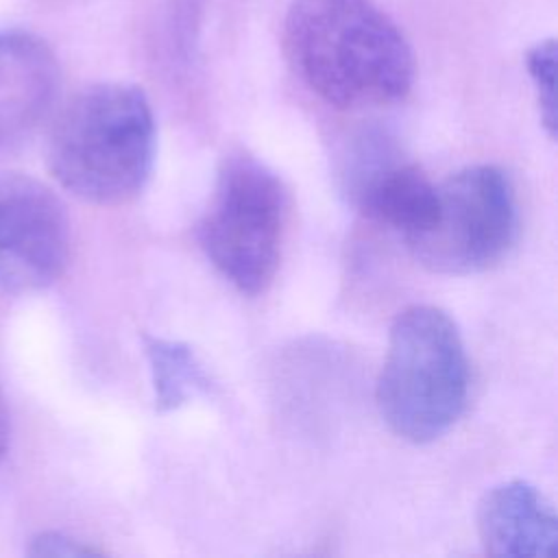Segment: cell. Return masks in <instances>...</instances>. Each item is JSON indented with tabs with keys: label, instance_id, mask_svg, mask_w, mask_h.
<instances>
[{
	"label": "cell",
	"instance_id": "9c48e42d",
	"mask_svg": "<svg viewBox=\"0 0 558 558\" xmlns=\"http://www.w3.org/2000/svg\"><path fill=\"white\" fill-rule=\"evenodd\" d=\"M475 523L490 556L549 558L558 551L554 506L523 480H508L486 490L477 504Z\"/></svg>",
	"mask_w": 558,
	"mask_h": 558
},
{
	"label": "cell",
	"instance_id": "7c38bea8",
	"mask_svg": "<svg viewBox=\"0 0 558 558\" xmlns=\"http://www.w3.org/2000/svg\"><path fill=\"white\" fill-rule=\"evenodd\" d=\"M28 556H63V558H76V556H98L102 549L92 547L83 541H76L74 536H68L63 532H41L31 538V545L26 549Z\"/></svg>",
	"mask_w": 558,
	"mask_h": 558
},
{
	"label": "cell",
	"instance_id": "52a82bcc",
	"mask_svg": "<svg viewBox=\"0 0 558 558\" xmlns=\"http://www.w3.org/2000/svg\"><path fill=\"white\" fill-rule=\"evenodd\" d=\"M342 179L362 216L399 231L405 240L421 233L436 214L438 185L416 163L401 159L381 135L360 137Z\"/></svg>",
	"mask_w": 558,
	"mask_h": 558
},
{
	"label": "cell",
	"instance_id": "277c9868",
	"mask_svg": "<svg viewBox=\"0 0 558 558\" xmlns=\"http://www.w3.org/2000/svg\"><path fill=\"white\" fill-rule=\"evenodd\" d=\"M283 181L257 157L229 153L196 235L214 268L242 294H262L275 279L288 225Z\"/></svg>",
	"mask_w": 558,
	"mask_h": 558
},
{
	"label": "cell",
	"instance_id": "7a4b0ae2",
	"mask_svg": "<svg viewBox=\"0 0 558 558\" xmlns=\"http://www.w3.org/2000/svg\"><path fill=\"white\" fill-rule=\"evenodd\" d=\"M155 116L137 85L96 83L54 116L46 161L52 179L92 205H124L150 179Z\"/></svg>",
	"mask_w": 558,
	"mask_h": 558
},
{
	"label": "cell",
	"instance_id": "ba28073f",
	"mask_svg": "<svg viewBox=\"0 0 558 558\" xmlns=\"http://www.w3.org/2000/svg\"><path fill=\"white\" fill-rule=\"evenodd\" d=\"M59 81L57 57L41 37L0 28V155L20 150L50 118Z\"/></svg>",
	"mask_w": 558,
	"mask_h": 558
},
{
	"label": "cell",
	"instance_id": "4fadbf2b",
	"mask_svg": "<svg viewBox=\"0 0 558 558\" xmlns=\"http://www.w3.org/2000/svg\"><path fill=\"white\" fill-rule=\"evenodd\" d=\"M7 445H9V414H7L4 399H2V392H0V462L7 453Z\"/></svg>",
	"mask_w": 558,
	"mask_h": 558
},
{
	"label": "cell",
	"instance_id": "6da1fadb",
	"mask_svg": "<svg viewBox=\"0 0 558 558\" xmlns=\"http://www.w3.org/2000/svg\"><path fill=\"white\" fill-rule=\"evenodd\" d=\"M283 50L294 74L338 109L399 102L414 83L412 48L375 0H292Z\"/></svg>",
	"mask_w": 558,
	"mask_h": 558
},
{
	"label": "cell",
	"instance_id": "3957f363",
	"mask_svg": "<svg viewBox=\"0 0 558 558\" xmlns=\"http://www.w3.org/2000/svg\"><path fill=\"white\" fill-rule=\"evenodd\" d=\"M375 399L388 429L414 445L432 442L456 425L469 401V360L445 310L410 305L397 314Z\"/></svg>",
	"mask_w": 558,
	"mask_h": 558
},
{
	"label": "cell",
	"instance_id": "5b68a950",
	"mask_svg": "<svg viewBox=\"0 0 558 558\" xmlns=\"http://www.w3.org/2000/svg\"><path fill=\"white\" fill-rule=\"evenodd\" d=\"M519 209L510 177L469 166L438 185L432 222L408 238L414 259L438 275H475L499 264L517 240Z\"/></svg>",
	"mask_w": 558,
	"mask_h": 558
},
{
	"label": "cell",
	"instance_id": "8fae6325",
	"mask_svg": "<svg viewBox=\"0 0 558 558\" xmlns=\"http://www.w3.org/2000/svg\"><path fill=\"white\" fill-rule=\"evenodd\" d=\"M525 68L532 78L541 124L549 137H556L558 107H556V39L534 44L525 54Z\"/></svg>",
	"mask_w": 558,
	"mask_h": 558
},
{
	"label": "cell",
	"instance_id": "30bf717a",
	"mask_svg": "<svg viewBox=\"0 0 558 558\" xmlns=\"http://www.w3.org/2000/svg\"><path fill=\"white\" fill-rule=\"evenodd\" d=\"M144 353L150 364L155 408L159 412L177 410L196 395L209 390L211 381L187 344L144 336Z\"/></svg>",
	"mask_w": 558,
	"mask_h": 558
},
{
	"label": "cell",
	"instance_id": "8992f818",
	"mask_svg": "<svg viewBox=\"0 0 558 558\" xmlns=\"http://www.w3.org/2000/svg\"><path fill=\"white\" fill-rule=\"evenodd\" d=\"M70 257V218L41 181L0 172V292L24 294L54 283Z\"/></svg>",
	"mask_w": 558,
	"mask_h": 558
}]
</instances>
